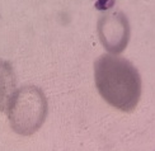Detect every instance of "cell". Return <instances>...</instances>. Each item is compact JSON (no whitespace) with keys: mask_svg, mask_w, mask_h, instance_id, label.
Returning <instances> with one entry per match:
<instances>
[{"mask_svg":"<svg viewBox=\"0 0 155 151\" xmlns=\"http://www.w3.org/2000/svg\"><path fill=\"white\" fill-rule=\"evenodd\" d=\"M94 80L102 98L112 107L124 112L136 108L141 95V77L126 58L101 56L94 64Z\"/></svg>","mask_w":155,"mask_h":151,"instance_id":"6da1fadb","label":"cell"},{"mask_svg":"<svg viewBox=\"0 0 155 151\" xmlns=\"http://www.w3.org/2000/svg\"><path fill=\"white\" fill-rule=\"evenodd\" d=\"M98 32L102 43L109 52L118 54L126 48L130 34L128 22L122 13H113L101 18Z\"/></svg>","mask_w":155,"mask_h":151,"instance_id":"3957f363","label":"cell"},{"mask_svg":"<svg viewBox=\"0 0 155 151\" xmlns=\"http://www.w3.org/2000/svg\"><path fill=\"white\" fill-rule=\"evenodd\" d=\"M12 128L19 135L28 136L42 126L47 114L46 97L33 85L19 88L12 95L6 107Z\"/></svg>","mask_w":155,"mask_h":151,"instance_id":"7a4b0ae2","label":"cell"},{"mask_svg":"<svg viewBox=\"0 0 155 151\" xmlns=\"http://www.w3.org/2000/svg\"><path fill=\"white\" fill-rule=\"evenodd\" d=\"M15 91V76L10 65L0 60V110H5Z\"/></svg>","mask_w":155,"mask_h":151,"instance_id":"277c9868","label":"cell"}]
</instances>
